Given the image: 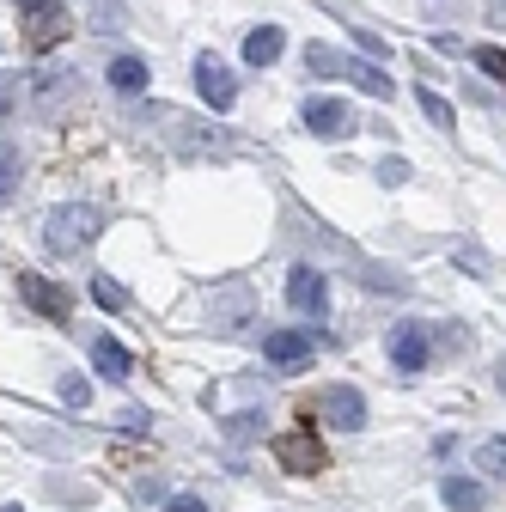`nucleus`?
<instances>
[{
    "label": "nucleus",
    "mask_w": 506,
    "mask_h": 512,
    "mask_svg": "<svg viewBox=\"0 0 506 512\" xmlns=\"http://www.w3.org/2000/svg\"><path fill=\"white\" fill-rule=\"evenodd\" d=\"M311 415H318L324 427H342V433H354V427L366 421V397L354 391V384H324V391L311 397Z\"/></svg>",
    "instance_id": "nucleus-2"
},
{
    "label": "nucleus",
    "mask_w": 506,
    "mask_h": 512,
    "mask_svg": "<svg viewBox=\"0 0 506 512\" xmlns=\"http://www.w3.org/2000/svg\"><path fill=\"white\" fill-rule=\"evenodd\" d=\"M196 92L214 110H232L238 104V80H232V68H226L220 55H196Z\"/></svg>",
    "instance_id": "nucleus-5"
},
{
    "label": "nucleus",
    "mask_w": 506,
    "mask_h": 512,
    "mask_svg": "<svg viewBox=\"0 0 506 512\" xmlns=\"http://www.w3.org/2000/svg\"><path fill=\"white\" fill-rule=\"evenodd\" d=\"M19 7H55V0H19Z\"/></svg>",
    "instance_id": "nucleus-25"
},
{
    "label": "nucleus",
    "mask_w": 506,
    "mask_h": 512,
    "mask_svg": "<svg viewBox=\"0 0 506 512\" xmlns=\"http://www.w3.org/2000/svg\"><path fill=\"white\" fill-rule=\"evenodd\" d=\"M415 98H421V110H427V122H433V128H458V110L439 98V92H427V86H421Z\"/></svg>",
    "instance_id": "nucleus-15"
},
{
    "label": "nucleus",
    "mask_w": 506,
    "mask_h": 512,
    "mask_svg": "<svg viewBox=\"0 0 506 512\" xmlns=\"http://www.w3.org/2000/svg\"><path fill=\"white\" fill-rule=\"evenodd\" d=\"M391 360H397V372H421L427 366V330L421 324H397L391 330Z\"/></svg>",
    "instance_id": "nucleus-9"
},
{
    "label": "nucleus",
    "mask_w": 506,
    "mask_h": 512,
    "mask_svg": "<svg viewBox=\"0 0 506 512\" xmlns=\"http://www.w3.org/2000/svg\"><path fill=\"white\" fill-rule=\"evenodd\" d=\"M476 68H482L488 80H506V49H494V43H482V49H476Z\"/></svg>",
    "instance_id": "nucleus-20"
},
{
    "label": "nucleus",
    "mask_w": 506,
    "mask_h": 512,
    "mask_svg": "<svg viewBox=\"0 0 506 512\" xmlns=\"http://www.w3.org/2000/svg\"><path fill=\"white\" fill-rule=\"evenodd\" d=\"M275 458H281L293 476H318V470L330 464V458H324V445L311 439V427H299V433H281V439H275Z\"/></svg>",
    "instance_id": "nucleus-6"
},
{
    "label": "nucleus",
    "mask_w": 506,
    "mask_h": 512,
    "mask_svg": "<svg viewBox=\"0 0 506 512\" xmlns=\"http://www.w3.org/2000/svg\"><path fill=\"white\" fill-rule=\"evenodd\" d=\"M92 299H98L104 311H129V287L110 281V275H98V281H92Z\"/></svg>",
    "instance_id": "nucleus-16"
},
{
    "label": "nucleus",
    "mask_w": 506,
    "mask_h": 512,
    "mask_svg": "<svg viewBox=\"0 0 506 512\" xmlns=\"http://www.w3.org/2000/svg\"><path fill=\"white\" fill-rule=\"evenodd\" d=\"M439 494H446L452 512H482V506H488V488L470 482V476H446V488H439Z\"/></svg>",
    "instance_id": "nucleus-13"
},
{
    "label": "nucleus",
    "mask_w": 506,
    "mask_h": 512,
    "mask_svg": "<svg viewBox=\"0 0 506 512\" xmlns=\"http://www.w3.org/2000/svg\"><path fill=\"white\" fill-rule=\"evenodd\" d=\"M305 128H311V135H318V141H342V135H354V110L342 104V98H305Z\"/></svg>",
    "instance_id": "nucleus-4"
},
{
    "label": "nucleus",
    "mask_w": 506,
    "mask_h": 512,
    "mask_svg": "<svg viewBox=\"0 0 506 512\" xmlns=\"http://www.w3.org/2000/svg\"><path fill=\"white\" fill-rule=\"evenodd\" d=\"M488 25H506V0H488Z\"/></svg>",
    "instance_id": "nucleus-24"
},
{
    "label": "nucleus",
    "mask_w": 506,
    "mask_h": 512,
    "mask_svg": "<svg viewBox=\"0 0 506 512\" xmlns=\"http://www.w3.org/2000/svg\"><path fill=\"white\" fill-rule=\"evenodd\" d=\"M110 92L141 98V92H147V61H141V55H116V61H110Z\"/></svg>",
    "instance_id": "nucleus-11"
},
{
    "label": "nucleus",
    "mask_w": 506,
    "mask_h": 512,
    "mask_svg": "<svg viewBox=\"0 0 506 512\" xmlns=\"http://www.w3.org/2000/svg\"><path fill=\"white\" fill-rule=\"evenodd\" d=\"M500 391H506V360H500Z\"/></svg>",
    "instance_id": "nucleus-26"
},
{
    "label": "nucleus",
    "mask_w": 506,
    "mask_h": 512,
    "mask_svg": "<svg viewBox=\"0 0 506 512\" xmlns=\"http://www.w3.org/2000/svg\"><path fill=\"white\" fill-rule=\"evenodd\" d=\"M19 177H25V171H19V159H0V208L19 196Z\"/></svg>",
    "instance_id": "nucleus-21"
},
{
    "label": "nucleus",
    "mask_w": 506,
    "mask_h": 512,
    "mask_svg": "<svg viewBox=\"0 0 506 512\" xmlns=\"http://www.w3.org/2000/svg\"><path fill=\"white\" fill-rule=\"evenodd\" d=\"M476 464H482L488 476H506V439H488V445H476Z\"/></svg>",
    "instance_id": "nucleus-18"
},
{
    "label": "nucleus",
    "mask_w": 506,
    "mask_h": 512,
    "mask_svg": "<svg viewBox=\"0 0 506 512\" xmlns=\"http://www.w3.org/2000/svg\"><path fill=\"white\" fill-rule=\"evenodd\" d=\"M61 403H68V409H86V403H92V384H86L80 372H68V378H61Z\"/></svg>",
    "instance_id": "nucleus-19"
},
{
    "label": "nucleus",
    "mask_w": 506,
    "mask_h": 512,
    "mask_svg": "<svg viewBox=\"0 0 506 512\" xmlns=\"http://www.w3.org/2000/svg\"><path fill=\"white\" fill-rule=\"evenodd\" d=\"M287 305L305 311V317H324V311H330V281H324V269L299 263V269L287 275Z\"/></svg>",
    "instance_id": "nucleus-3"
},
{
    "label": "nucleus",
    "mask_w": 506,
    "mask_h": 512,
    "mask_svg": "<svg viewBox=\"0 0 506 512\" xmlns=\"http://www.w3.org/2000/svg\"><path fill=\"white\" fill-rule=\"evenodd\" d=\"M165 512H208L196 494H177V500H165Z\"/></svg>",
    "instance_id": "nucleus-23"
},
{
    "label": "nucleus",
    "mask_w": 506,
    "mask_h": 512,
    "mask_svg": "<svg viewBox=\"0 0 506 512\" xmlns=\"http://www.w3.org/2000/svg\"><path fill=\"white\" fill-rule=\"evenodd\" d=\"M378 183H409V159H378Z\"/></svg>",
    "instance_id": "nucleus-22"
},
{
    "label": "nucleus",
    "mask_w": 506,
    "mask_h": 512,
    "mask_svg": "<svg viewBox=\"0 0 506 512\" xmlns=\"http://www.w3.org/2000/svg\"><path fill=\"white\" fill-rule=\"evenodd\" d=\"M7 512H25V506H7Z\"/></svg>",
    "instance_id": "nucleus-27"
},
{
    "label": "nucleus",
    "mask_w": 506,
    "mask_h": 512,
    "mask_svg": "<svg viewBox=\"0 0 506 512\" xmlns=\"http://www.w3.org/2000/svg\"><path fill=\"white\" fill-rule=\"evenodd\" d=\"M19 299H25L31 311H43V317H68V311H74L68 287H55V281H43V275H19Z\"/></svg>",
    "instance_id": "nucleus-7"
},
{
    "label": "nucleus",
    "mask_w": 506,
    "mask_h": 512,
    "mask_svg": "<svg viewBox=\"0 0 506 512\" xmlns=\"http://www.w3.org/2000/svg\"><path fill=\"white\" fill-rule=\"evenodd\" d=\"M244 311H250V293H244V287H232L226 299H214V324H220V317H232L226 330H238V317H244Z\"/></svg>",
    "instance_id": "nucleus-17"
},
{
    "label": "nucleus",
    "mask_w": 506,
    "mask_h": 512,
    "mask_svg": "<svg viewBox=\"0 0 506 512\" xmlns=\"http://www.w3.org/2000/svg\"><path fill=\"white\" fill-rule=\"evenodd\" d=\"M263 360L269 366H305L311 360V336L305 330H269L263 336Z\"/></svg>",
    "instance_id": "nucleus-8"
},
{
    "label": "nucleus",
    "mask_w": 506,
    "mask_h": 512,
    "mask_svg": "<svg viewBox=\"0 0 506 512\" xmlns=\"http://www.w3.org/2000/svg\"><path fill=\"white\" fill-rule=\"evenodd\" d=\"M281 49H287L281 25H257V31L244 37V61H250V68H269V61H281Z\"/></svg>",
    "instance_id": "nucleus-10"
},
{
    "label": "nucleus",
    "mask_w": 506,
    "mask_h": 512,
    "mask_svg": "<svg viewBox=\"0 0 506 512\" xmlns=\"http://www.w3.org/2000/svg\"><path fill=\"white\" fill-rule=\"evenodd\" d=\"M305 74H324V80H348V55L330 43H311L305 49Z\"/></svg>",
    "instance_id": "nucleus-14"
},
{
    "label": "nucleus",
    "mask_w": 506,
    "mask_h": 512,
    "mask_svg": "<svg viewBox=\"0 0 506 512\" xmlns=\"http://www.w3.org/2000/svg\"><path fill=\"white\" fill-rule=\"evenodd\" d=\"M92 366H98V372H104L110 384H122V378L135 372V354L122 348V342H110V336H104V342H92Z\"/></svg>",
    "instance_id": "nucleus-12"
},
{
    "label": "nucleus",
    "mask_w": 506,
    "mask_h": 512,
    "mask_svg": "<svg viewBox=\"0 0 506 512\" xmlns=\"http://www.w3.org/2000/svg\"><path fill=\"white\" fill-rule=\"evenodd\" d=\"M98 232H104V214H98V208H86V202L49 208V220H43V244H49V250H61V256L86 250V244H92Z\"/></svg>",
    "instance_id": "nucleus-1"
}]
</instances>
